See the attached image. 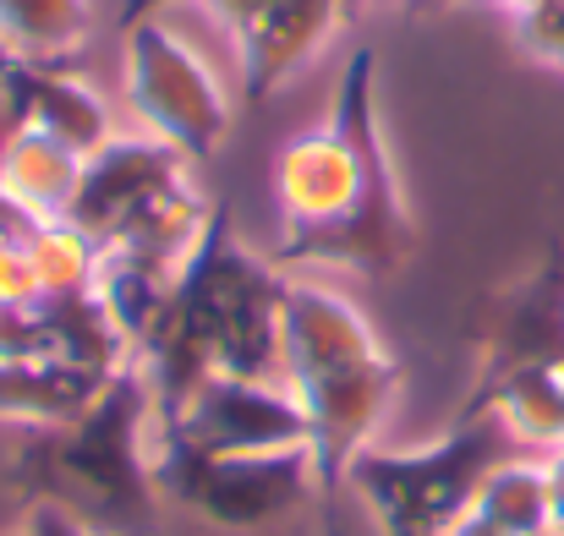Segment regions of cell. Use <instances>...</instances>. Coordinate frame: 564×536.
<instances>
[{"label": "cell", "instance_id": "cell-5", "mask_svg": "<svg viewBox=\"0 0 564 536\" xmlns=\"http://www.w3.org/2000/svg\"><path fill=\"white\" fill-rule=\"evenodd\" d=\"M527 455L505 416L482 400H466L455 427L422 449H362L346 471V488L373 515L378 536H449L477 504L494 466Z\"/></svg>", "mask_w": 564, "mask_h": 536}, {"label": "cell", "instance_id": "cell-12", "mask_svg": "<svg viewBox=\"0 0 564 536\" xmlns=\"http://www.w3.org/2000/svg\"><path fill=\"white\" fill-rule=\"evenodd\" d=\"M22 127L50 132L55 143L77 149L83 160L116 138L105 99L83 77H72L61 66H39V61H17V77H11V132H22Z\"/></svg>", "mask_w": 564, "mask_h": 536}, {"label": "cell", "instance_id": "cell-24", "mask_svg": "<svg viewBox=\"0 0 564 536\" xmlns=\"http://www.w3.org/2000/svg\"><path fill=\"white\" fill-rule=\"evenodd\" d=\"M400 6H405V17H438V11H449L460 0H400Z\"/></svg>", "mask_w": 564, "mask_h": 536}, {"label": "cell", "instance_id": "cell-14", "mask_svg": "<svg viewBox=\"0 0 564 536\" xmlns=\"http://www.w3.org/2000/svg\"><path fill=\"white\" fill-rule=\"evenodd\" d=\"M77 181H83V154L55 143L50 132L22 127V132H11L0 143V186L22 208H33L39 219H66V208L77 197Z\"/></svg>", "mask_w": 564, "mask_h": 536}, {"label": "cell", "instance_id": "cell-4", "mask_svg": "<svg viewBox=\"0 0 564 536\" xmlns=\"http://www.w3.org/2000/svg\"><path fill=\"white\" fill-rule=\"evenodd\" d=\"M149 422L154 389L132 361L77 422L28 433L6 482L28 504H50L94 536H154L160 482L154 455L143 449Z\"/></svg>", "mask_w": 564, "mask_h": 536}, {"label": "cell", "instance_id": "cell-1", "mask_svg": "<svg viewBox=\"0 0 564 536\" xmlns=\"http://www.w3.org/2000/svg\"><path fill=\"white\" fill-rule=\"evenodd\" d=\"M274 203H280L274 263L346 269V274L383 280L411 258L416 225L378 121L373 50H357L346 61L329 121L280 149Z\"/></svg>", "mask_w": 564, "mask_h": 536}, {"label": "cell", "instance_id": "cell-17", "mask_svg": "<svg viewBox=\"0 0 564 536\" xmlns=\"http://www.w3.org/2000/svg\"><path fill=\"white\" fill-rule=\"evenodd\" d=\"M28 258H33V274L44 285V302L50 296H77V291H94V269H99V247L66 225V219H44L28 241Z\"/></svg>", "mask_w": 564, "mask_h": 536}, {"label": "cell", "instance_id": "cell-7", "mask_svg": "<svg viewBox=\"0 0 564 536\" xmlns=\"http://www.w3.org/2000/svg\"><path fill=\"white\" fill-rule=\"evenodd\" d=\"M121 77H127V105L149 127V138L171 143L187 160H208L225 143L230 105L208 61L160 17L121 28Z\"/></svg>", "mask_w": 564, "mask_h": 536}, {"label": "cell", "instance_id": "cell-13", "mask_svg": "<svg viewBox=\"0 0 564 536\" xmlns=\"http://www.w3.org/2000/svg\"><path fill=\"white\" fill-rule=\"evenodd\" d=\"M116 372H94L61 357H0V422L28 433L77 422Z\"/></svg>", "mask_w": 564, "mask_h": 536}, {"label": "cell", "instance_id": "cell-11", "mask_svg": "<svg viewBox=\"0 0 564 536\" xmlns=\"http://www.w3.org/2000/svg\"><path fill=\"white\" fill-rule=\"evenodd\" d=\"M351 0H269L258 6L230 39L241 55V94L247 105H263L269 94H280L324 44L329 33L351 17Z\"/></svg>", "mask_w": 564, "mask_h": 536}, {"label": "cell", "instance_id": "cell-20", "mask_svg": "<svg viewBox=\"0 0 564 536\" xmlns=\"http://www.w3.org/2000/svg\"><path fill=\"white\" fill-rule=\"evenodd\" d=\"M28 536H94V532H83L72 515H61L50 504H28Z\"/></svg>", "mask_w": 564, "mask_h": 536}, {"label": "cell", "instance_id": "cell-28", "mask_svg": "<svg viewBox=\"0 0 564 536\" xmlns=\"http://www.w3.org/2000/svg\"><path fill=\"white\" fill-rule=\"evenodd\" d=\"M351 6H383V0H351Z\"/></svg>", "mask_w": 564, "mask_h": 536}, {"label": "cell", "instance_id": "cell-30", "mask_svg": "<svg viewBox=\"0 0 564 536\" xmlns=\"http://www.w3.org/2000/svg\"><path fill=\"white\" fill-rule=\"evenodd\" d=\"M549 536H554V532H549Z\"/></svg>", "mask_w": 564, "mask_h": 536}, {"label": "cell", "instance_id": "cell-23", "mask_svg": "<svg viewBox=\"0 0 564 536\" xmlns=\"http://www.w3.org/2000/svg\"><path fill=\"white\" fill-rule=\"evenodd\" d=\"M171 0H121V11H116V28H132V22H149V17H160Z\"/></svg>", "mask_w": 564, "mask_h": 536}, {"label": "cell", "instance_id": "cell-10", "mask_svg": "<svg viewBox=\"0 0 564 536\" xmlns=\"http://www.w3.org/2000/svg\"><path fill=\"white\" fill-rule=\"evenodd\" d=\"M521 367H564V258L549 252L538 274L488 302L477 389L521 372Z\"/></svg>", "mask_w": 564, "mask_h": 536}, {"label": "cell", "instance_id": "cell-29", "mask_svg": "<svg viewBox=\"0 0 564 536\" xmlns=\"http://www.w3.org/2000/svg\"><path fill=\"white\" fill-rule=\"evenodd\" d=\"M17 536H28V526H22V532H17Z\"/></svg>", "mask_w": 564, "mask_h": 536}, {"label": "cell", "instance_id": "cell-16", "mask_svg": "<svg viewBox=\"0 0 564 536\" xmlns=\"http://www.w3.org/2000/svg\"><path fill=\"white\" fill-rule=\"evenodd\" d=\"M471 515L488 521L499 536H549L554 521H549V471H543V460L510 455L505 466H494L477 504H471Z\"/></svg>", "mask_w": 564, "mask_h": 536}, {"label": "cell", "instance_id": "cell-19", "mask_svg": "<svg viewBox=\"0 0 564 536\" xmlns=\"http://www.w3.org/2000/svg\"><path fill=\"white\" fill-rule=\"evenodd\" d=\"M39 225H44V219H39L33 208H22V203H17V197L0 186V252H17V247H28Z\"/></svg>", "mask_w": 564, "mask_h": 536}, {"label": "cell", "instance_id": "cell-6", "mask_svg": "<svg viewBox=\"0 0 564 536\" xmlns=\"http://www.w3.org/2000/svg\"><path fill=\"white\" fill-rule=\"evenodd\" d=\"M154 482L160 499L182 504L187 515L208 521L214 532H269L324 499L313 455L280 449V455H203L176 438H160L154 449Z\"/></svg>", "mask_w": 564, "mask_h": 536}, {"label": "cell", "instance_id": "cell-8", "mask_svg": "<svg viewBox=\"0 0 564 536\" xmlns=\"http://www.w3.org/2000/svg\"><path fill=\"white\" fill-rule=\"evenodd\" d=\"M160 438H176L203 455H280L307 449V416L285 383L219 372L187 405L160 416Z\"/></svg>", "mask_w": 564, "mask_h": 536}, {"label": "cell", "instance_id": "cell-26", "mask_svg": "<svg viewBox=\"0 0 564 536\" xmlns=\"http://www.w3.org/2000/svg\"><path fill=\"white\" fill-rule=\"evenodd\" d=\"M329 504V515H324V536H351L346 532V521H340V510H335V499H324Z\"/></svg>", "mask_w": 564, "mask_h": 536}, {"label": "cell", "instance_id": "cell-25", "mask_svg": "<svg viewBox=\"0 0 564 536\" xmlns=\"http://www.w3.org/2000/svg\"><path fill=\"white\" fill-rule=\"evenodd\" d=\"M449 536H499V532H494L488 521H477V515H466V521H460V526H455V532H449Z\"/></svg>", "mask_w": 564, "mask_h": 536}, {"label": "cell", "instance_id": "cell-3", "mask_svg": "<svg viewBox=\"0 0 564 536\" xmlns=\"http://www.w3.org/2000/svg\"><path fill=\"white\" fill-rule=\"evenodd\" d=\"M280 378L307 416L318 488L335 499L351 460L373 449V433L400 394V361L383 351L373 324L340 291L291 280L280 313Z\"/></svg>", "mask_w": 564, "mask_h": 536}, {"label": "cell", "instance_id": "cell-22", "mask_svg": "<svg viewBox=\"0 0 564 536\" xmlns=\"http://www.w3.org/2000/svg\"><path fill=\"white\" fill-rule=\"evenodd\" d=\"M11 77H17V55L0 44V143L11 132Z\"/></svg>", "mask_w": 564, "mask_h": 536}, {"label": "cell", "instance_id": "cell-15", "mask_svg": "<svg viewBox=\"0 0 564 536\" xmlns=\"http://www.w3.org/2000/svg\"><path fill=\"white\" fill-rule=\"evenodd\" d=\"M94 33L88 0H0V44L17 61L55 66L77 55Z\"/></svg>", "mask_w": 564, "mask_h": 536}, {"label": "cell", "instance_id": "cell-9", "mask_svg": "<svg viewBox=\"0 0 564 536\" xmlns=\"http://www.w3.org/2000/svg\"><path fill=\"white\" fill-rule=\"evenodd\" d=\"M176 186H187V154H176L160 138H110L99 154L83 160L66 225H77L94 247H110L149 203H160Z\"/></svg>", "mask_w": 564, "mask_h": 536}, {"label": "cell", "instance_id": "cell-2", "mask_svg": "<svg viewBox=\"0 0 564 536\" xmlns=\"http://www.w3.org/2000/svg\"><path fill=\"white\" fill-rule=\"evenodd\" d=\"M285 274L263 263L241 236L230 208L208 214L197 241L154 329L138 346V372L154 389V422L187 405L208 378H280V313H285Z\"/></svg>", "mask_w": 564, "mask_h": 536}, {"label": "cell", "instance_id": "cell-27", "mask_svg": "<svg viewBox=\"0 0 564 536\" xmlns=\"http://www.w3.org/2000/svg\"><path fill=\"white\" fill-rule=\"evenodd\" d=\"M499 6H505V11H516V17H527V11H538L543 0H499Z\"/></svg>", "mask_w": 564, "mask_h": 536}, {"label": "cell", "instance_id": "cell-21", "mask_svg": "<svg viewBox=\"0 0 564 536\" xmlns=\"http://www.w3.org/2000/svg\"><path fill=\"white\" fill-rule=\"evenodd\" d=\"M543 471H549V521H554V536H564V449L543 455Z\"/></svg>", "mask_w": 564, "mask_h": 536}, {"label": "cell", "instance_id": "cell-18", "mask_svg": "<svg viewBox=\"0 0 564 536\" xmlns=\"http://www.w3.org/2000/svg\"><path fill=\"white\" fill-rule=\"evenodd\" d=\"M516 22H521V44H527L538 61H549V66L564 72V0H543L538 11H527V17H516Z\"/></svg>", "mask_w": 564, "mask_h": 536}]
</instances>
